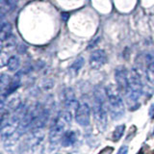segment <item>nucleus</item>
<instances>
[{
  "label": "nucleus",
  "instance_id": "1",
  "mask_svg": "<svg viewBox=\"0 0 154 154\" xmlns=\"http://www.w3.org/2000/svg\"><path fill=\"white\" fill-rule=\"evenodd\" d=\"M106 95L108 98L109 104V111L111 114V117L115 120H119L124 116V103L123 100L120 96L118 87H115L114 85H109L105 90Z\"/></svg>",
  "mask_w": 154,
  "mask_h": 154
},
{
  "label": "nucleus",
  "instance_id": "2",
  "mask_svg": "<svg viewBox=\"0 0 154 154\" xmlns=\"http://www.w3.org/2000/svg\"><path fill=\"white\" fill-rule=\"evenodd\" d=\"M71 122V114L69 111H63L58 115L54 123L50 128L49 132V141L52 144H57L59 143L64 134L66 132V127Z\"/></svg>",
  "mask_w": 154,
  "mask_h": 154
},
{
  "label": "nucleus",
  "instance_id": "3",
  "mask_svg": "<svg viewBox=\"0 0 154 154\" xmlns=\"http://www.w3.org/2000/svg\"><path fill=\"white\" fill-rule=\"evenodd\" d=\"M93 110L97 128L99 131L103 132L107 127V110H106L103 94L99 91H95L94 93Z\"/></svg>",
  "mask_w": 154,
  "mask_h": 154
},
{
  "label": "nucleus",
  "instance_id": "4",
  "mask_svg": "<svg viewBox=\"0 0 154 154\" xmlns=\"http://www.w3.org/2000/svg\"><path fill=\"white\" fill-rule=\"evenodd\" d=\"M143 94V84L141 81V76L136 69H132L128 73V90H127V99L130 103H136Z\"/></svg>",
  "mask_w": 154,
  "mask_h": 154
},
{
  "label": "nucleus",
  "instance_id": "5",
  "mask_svg": "<svg viewBox=\"0 0 154 154\" xmlns=\"http://www.w3.org/2000/svg\"><path fill=\"white\" fill-rule=\"evenodd\" d=\"M45 138L42 129H35L31 130V133L29 135L27 139V143L30 149H32L34 153L41 154V151H42V141Z\"/></svg>",
  "mask_w": 154,
  "mask_h": 154
},
{
  "label": "nucleus",
  "instance_id": "6",
  "mask_svg": "<svg viewBox=\"0 0 154 154\" xmlns=\"http://www.w3.org/2000/svg\"><path fill=\"white\" fill-rule=\"evenodd\" d=\"M75 120L83 127L88 126L91 122V108L87 103H81L76 109Z\"/></svg>",
  "mask_w": 154,
  "mask_h": 154
},
{
  "label": "nucleus",
  "instance_id": "7",
  "mask_svg": "<svg viewBox=\"0 0 154 154\" xmlns=\"http://www.w3.org/2000/svg\"><path fill=\"white\" fill-rule=\"evenodd\" d=\"M115 78L117 87L120 93H127L128 90V72L123 66H119L115 70Z\"/></svg>",
  "mask_w": 154,
  "mask_h": 154
},
{
  "label": "nucleus",
  "instance_id": "8",
  "mask_svg": "<svg viewBox=\"0 0 154 154\" xmlns=\"http://www.w3.org/2000/svg\"><path fill=\"white\" fill-rule=\"evenodd\" d=\"M107 62V55L104 50L97 49L94 51L90 57V66L94 69H99Z\"/></svg>",
  "mask_w": 154,
  "mask_h": 154
},
{
  "label": "nucleus",
  "instance_id": "9",
  "mask_svg": "<svg viewBox=\"0 0 154 154\" xmlns=\"http://www.w3.org/2000/svg\"><path fill=\"white\" fill-rule=\"evenodd\" d=\"M20 137V133H19L17 130L14 133H13L12 135L8 136L6 139L3 140V143H4V146L7 150L12 151L13 149L16 147V146L18 142V139Z\"/></svg>",
  "mask_w": 154,
  "mask_h": 154
},
{
  "label": "nucleus",
  "instance_id": "10",
  "mask_svg": "<svg viewBox=\"0 0 154 154\" xmlns=\"http://www.w3.org/2000/svg\"><path fill=\"white\" fill-rule=\"evenodd\" d=\"M77 141V134L74 131H66L61 140L63 146H70Z\"/></svg>",
  "mask_w": 154,
  "mask_h": 154
},
{
  "label": "nucleus",
  "instance_id": "11",
  "mask_svg": "<svg viewBox=\"0 0 154 154\" xmlns=\"http://www.w3.org/2000/svg\"><path fill=\"white\" fill-rule=\"evenodd\" d=\"M66 107L67 109H77V107L79 106L78 101L75 99L74 94L72 93L70 90L67 91V94H66V100H65Z\"/></svg>",
  "mask_w": 154,
  "mask_h": 154
},
{
  "label": "nucleus",
  "instance_id": "12",
  "mask_svg": "<svg viewBox=\"0 0 154 154\" xmlns=\"http://www.w3.org/2000/svg\"><path fill=\"white\" fill-rule=\"evenodd\" d=\"M12 35V25L10 22H3L1 24V31H0V40L4 42Z\"/></svg>",
  "mask_w": 154,
  "mask_h": 154
},
{
  "label": "nucleus",
  "instance_id": "13",
  "mask_svg": "<svg viewBox=\"0 0 154 154\" xmlns=\"http://www.w3.org/2000/svg\"><path fill=\"white\" fill-rule=\"evenodd\" d=\"M19 86H20V79H19L18 76H14V78L12 79L11 84L9 85L8 89L6 90V91H5V94L2 95V98H4L5 96H8V95H10L11 94H13L14 91H16Z\"/></svg>",
  "mask_w": 154,
  "mask_h": 154
},
{
  "label": "nucleus",
  "instance_id": "14",
  "mask_svg": "<svg viewBox=\"0 0 154 154\" xmlns=\"http://www.w3.org/2000/svg\"><path fill=\"white\" fill-rule=\"evenodd\" d=\"M1 1V13H7L16 8L17 0H0Z\"/></svg>",
  "mask_w": 154,
  "mask_h": 154
},
{
  "label": "nucleus",
  "instance_id": "15",
  "mask_svg": "<svg viewBox=\"0 0 154 154\" xmlns=\"http://www.w3.org/2000/svg\"><path fill=\"white\" fill-rule=\"evenodd\" d=\"M7 66H8V69H9L10 71L17 70L19 66H20V61H19V58L17 56H11L9 58Z\"/></svg>",
  "mask_w": 154,
  "mask_h": 154
},
{
  "label": "nucleus",
  "instance_id": "16",
  "mask_svg": "<svg viewBox=\"0 0 154 154\" xmlns=\"http://www.w3.org/2000/svg\"><path fill=\"white\" fill-rule=\"evenodd\" d=\"M11 77L7 74H2L0 77V87H1V94L3 95L5 94V91L8 89L9 85L11 84Z\"/></svg>",
  "mask_w": 154,
  "mask_h": 154
},
{
  "label": "nucleus",
  "instance_id": "17",
  "mask_svg": "<svg viewBox=\"0 0 154 154\" xmlns=\"http://www.w3.org/2000/svg\"><path fill=\"white\" fill-rule=\"evenodd\" d=\"M125 130V125L124 124H120L119 126L116 127V129L114 130L113 135H112V140L113 142H118L119 140L122 137V135L124 133Z\"/></svg>",
  "mask_w": 154,
  "mask_h": 154
},
{
  "label": "nucleus",
  "instance_id": "18",
  "mask_svg": "<svg viewBox=\"0 0 154 154\" xmlns=\"http://www.w3.org/2000/svg\"><path fill=\"white\" fill-rule=\"evenodd\" d=\"M84 65V59L82 57L77 58V60H75V62L72 64V66H70L71 70H74L75 72H78V70L81 69Z\"/></svg>",
  "mask_w": 154,
  "mask_h": 154
},
{
  "label": "nucleus",
  "instance_id": "19",
  "mask_svg": "<svg viewBox=\"0 0 154 154\" xmlns=\"http://www.w3.org/2000/svg\"><path fill=\"white\" fill-rule=\"evenodd\" d=\"M146 76L147 79L154 84V62H152L151 64H149L147 66L146 70Z\"/></svg>",
  "mask_w": 154,
  "mask_h": 154
},
{
  "label": "nucleus",
  "instance_id": "20",
  "mask_svg": "<svg viewBox=\"0 0 154 154\" xmlns=\"http://www.w3.org/2000/svg\"><path fill=\"white\" fill-rule=\"evenodd\" d=\"M19 105H20V99H19L18 97L13 98L12 100H10V102H9V107L11 109H14V110L18 109Z\"/></svg>",
  "mask_w": 154,
  "mask_h": 154
},
{
  "label": "nucleus",
  "instance_id": "21",
  "mask_svg": "<svg viewBox=\"0 0 154 154\" xmlns=\"http://www.w3.org/2000/svg\"><path fill=\"white\" fill-rule=\"evenodd\" d=\"M128 153V146H122L119 148V150L118 151L117 154H127Z\"/></svg>",
  "mask_w": 154,
  "mask_h": 154
},
{
  "label": "nucleus",
  "instance_id": "22",
  "mask_svg": "<svg viewBox=\"0 0 154 154\" xmlns=\"http://www.w3.org/2000/svg\"><path fill=\"white\" fill-rule=\"evenodd\" d=\"M149 117H150L152 119H154V103L151 104L150 108H149Z\"/></svg>",
  "mask_w": 154,
  "mask_h": 154
},
{
  "label": "nucleus",
  "instance_id": "23",
  "mask_svg": "<svg viewBox=\"0 0 154 154\" xmlns=\"http://www.w3.org/2000/svg\"><path fill=\"white\" fill-rule=\"evenodd\" d=\"M62 16H63V18H64V20H66V18L69 17V14L66 13H64V14H62Z\"/></svg>",
  "mask_w": 154,
  "mask_h": 154
}]
</instances>
